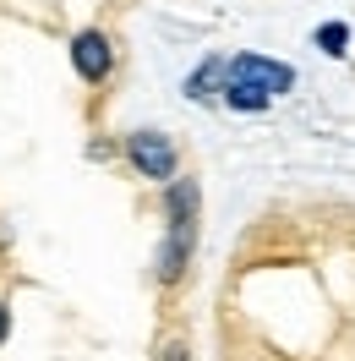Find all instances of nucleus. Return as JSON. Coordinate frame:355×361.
I'll return each mask as SVG.
<instances>
[{
	"label": "nucleus",
	"instance_id": "7",
	"mask_svg": "<svg viewBox=\"0 0 355 361\" xmlns=\"http://www.w3.org/2000/svg\"><path fill=\"white\" fill-rule=\"evenodd\" d=\"M158 361H186V345H180V339H170V345H164V356Z\"/></svg>",
	"mask_w": 355,
	"mask_h": 361
},
{
	"label": "nucleus",
	"instance_id": "3",
	"mask_svg": "<svg viewBox=\"0 0 355 361\" xmlns=\"http://www.w3.org/2000/svg\"><path fill=\"white\" fill-rule=\"evenodd\" d=\"M71 66H77V77L82 82H104L115 71V44H110V33H99V27H82L77 39H71Z\"/></svg>",
	"mask_w": 355,
	"mask_h": 361
},
{
	"label": "nucleus",
	"instance_id": "5",
	"mask_svg": "<svg viewBox=\"0 0 355 361\" xmlns=\"http://www.w3.org/2000/svg\"><path fill=\"white\" fill-rule=\"evenodd\" d=\"M197 214H202L197 176H175L170 186H164V225L170 230H197Z\"/></svg>",
	"mask_w": 355,
	"mask_h": 361
},
{
	"label": "nucleus",
	"instance_id": "1",
	"mask_svg": "<svg viewBox=\"0 0 355 361\" xmlns=\"http://www.w3.org/2000/svg\"><path fill=\"white\" fill-rule=\"evenodd\" d=\"M126 159H132V170L142 180H164L170 186L180 176V148L164 132H132L126 137Z\"/></svg>",
	"mask_w": 355,
	"mask_h": 361
},
{
	"label": "nucleus",
	"instance_id": "4",
	"mask_svg": "<svg viewBox=\"0 0 355 361\" xmlns=\"http://www.w3.org/2000/svg\"><path fill=\"white\" fill-rule=\"evenodd\" d=\"M192 257H197V230H164L158 257H154L158 285H180V279H186V269H192Z\"/></svg>",
	"mask_w": 355,
	"mask_h": 361
},
{
	"label": "nucleus",
	"instance_id": "8",
	"mask_svg": "<svg viewBox=\"0 0 355 361\" xmlns=\"http://www.w3.org/2000/svg\"><path fill=\"white\" fill-rule=\"evenodd\" d=\"M6 334H11V307L0 301V345H6Z\"/></svg>",
	"mask_w": 355,
	"mask_h": 361
},
{
	"label": "nucleus",
	"instance_id": "2",
	"mask_svg": "<svg viewBox=\"0 0 355 361\" xmlns=\"http://www.w3.org/2000/svg\"><path fill=\"white\" fill-rule=\"evenodd\" d=\"M224 77H230V82H246V88H263L268 99L295 88V71L279 66V61H268V55H230V61H224Z\"/></svg>",
	"mask_w": 355,
	"mask_h": 361
},
{
	"label": "nucleus",
	"instance_id": "6",
	"mask_svg": "<svg viewBox=\"0 0 355 361\" xmlns=\"http://www.w3.org/2000/svg\"><path fill=\"white\" fill-rule=\"evenodd\" d=\"M224 104H235V110H263L268 104V93L263 88H246V82H230V77H224Z\"/></svg>",
	"mask_w": 355,
	"mask_h": 361
}]
</instances>
